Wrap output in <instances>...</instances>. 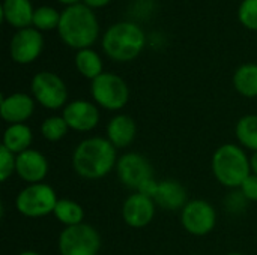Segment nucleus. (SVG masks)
<instances>
[{
    "label": "nucleus",
    "mask_w": 257,
    "mask_h": 255,
    "mask_svg": "<svg viewBox=\"0 0 257 255\" xmlns=\"http://www.w3.org/2000/svg\"><path fill=\"white\" fill-rule=\"evenodd\" d=\"M241 194L248 200V201H257V176L256 174H250L242 185L239 186Z\"/></svg>",
    "instance_id": "29"
},
{
    "label": "nucleus",
    "mask_w": 257,
    "mask_h": 255,
    "mask_svg": "<svg viewBox=\"0 0 257 255\" xmlns=\"http://www.w3.org/2000/svg\"><path fill=\"white\" fill-rule=\"evenodd\" d=\"M60 15L62 14L50 6H41L33 14V24L39 30H51L54 27H59Z\"/></svg>",
    "instance_id": "25"
},
{
    "label": "nucleus",
    "mask_w": 257,
    "mask_h": 255,
    "mask_svg": "<svg viewBox=\"0 0 257 255\" xmlns=\"http://www.w3.org/2000/svg\"><path fill=\"white\" fill-rule=\"evenodd\" d=\"M59 2H62V3H66V5H69V6H71V5H75L78 0H59Z\"/></svg>",
    "instance_id": "34"
},
{
    "label": "nucleus",
    "mask_w": 257,
    "mask_h": 255,
    "mask_svg": "<svg viewBox=\"0 0 257 255\" xmlns=\"http://www.w3.org/2000/svg\"><path fill=\"white\" fill-rule=\"evenodd\" d=\"M235 135L238 143L251 150L257 152V114H247L241 117L235 126Z\"/></svg>",
    "instance_id": "22"
},
{
    "label": "nucleus",
    "mask_w": 257,
    "mask_h": 255,
    "mask_svg": "<svg viewBox=\"0 0 257 255\" xmlns=\"http://www.w3.org/2000/svg\"><path fill=\"white\" fill-rule=\"evenodd\" d=\"M57 201L56 191L50 185L41 182L27 185L21 189L15 198V207L18 213L26 218H44L54 212Z\"/></svg>",
    "instance_id": "5"
},
{
    "label": "nucleus",
    "mask_w": 257,
    "mask_h": 255,
    "mask_svg": "<svg viewBox=\"0 0 257 255\" xmlns=\"http://www.w3.org/2000/svg\"><path fill=\"white\" fill-rule=\"evenodd\" d=\"M110 0H84V5H87L89 8H101L105 6Z\"/></svg>",
    "instance_id": "31"
},
{
    "label": "nucleus",
    "mask_w": 257,
    "mask_h": 255,
    "mask_svg": "<svg viewBox=\"0 0 257 255\" xmlns=\"http://www.w3.org/2000/svg\"><path fill=\"white\" fill-rule=\"evenodd\" d=\"M53 215L56 216V219L63 224L65 227H72V225H78L83 224L84 219V209L81 207L80 203L69 200V198H60L54 207Z\"/></svg>",
    "instance_id": "21"
},
{
    "label": "nucleus",
    "mask_w": 257,
    "mask_h": 255,
    "mask_svg": "<svg viewBox=\"0 0 257 255\" xmlns=\"http://www.w3.org/2000/svg\"><path fill=\"white\" fill-rule=\"evenodd\" d=\"M18 255H41L39 252H36V251H23V252H20Z\"/></svg>",
    "instance_id": "33"
},
{
    "label": "nucleus",
    "mask_w": 257,
    "mask_h": 255,
    "mask_svg": "<svg viewBox=\"0 0 257 255\" xmlns=\"http://www.w3.org/2000/svg\"><path fill=\"white\" fill-rule=\"evenodd\" d=\"M193 255H197V254H193Z\"/></svg>",
    "instance_id": "36"
},
{
    "label": "nucleus",
    "mask_w": 257,
    "mask_h": 255,
    "mask_svg": "<svg viewBox=\"0 0 257 255\" xmlns=\"http://www.w3.org/2000/svg\"><path fill=\"white\" fill-rule=\"evenodd\" d=\"M157 188H158V182L155 180V177H152V179L146 180L136 192H140V194H143V195H146V197L154 198V195H155V192H157Z\"/></svg>",
    "instance_id": "30"
},
{
    "label": "nucleus",
    "mask_w": 257,
    "mask_h": 255,
    "mask_svg": "<svg viewBox=\"0 0 257 255\" xmlns=\"http://www.w3.org/2000/svg\"><path fill=\"white\" fill-rule=\"evenodd\" d=\"M57 30L68 47L84 50L96 41L99 26L93 11L87 5L75 3L62 12Z\"/></svg>",
    "instance_id": "2"
},
{
    "label": "nucleus",
    "mask_w": 257,
    "mask_h": 255,
    "mask_svg": "<svg viewBox=\"0 0 257 255\" xmlns=\"http://www.w3.org/2000/svg\"><path fill=\"white\" fill-rule=\"evenodd\" d=\"M145 42L146 38L143 30L134 23L123 21L111 26L105 32L102 38V48L111 60L130 62L142 53Z\"/></svg>",
    "instance_id": "4"
},
{
    "label": "nucleus",
    "mask_w": 257,
    "mask_h": 255,
    "mask_svg": "<svg viewBox=\"0 0 257 255\" xmlns=\"http://www.w3.org/2000/svg\"><path fill=\"white\" fill-rule=\"evenodd\" d=\"M247 203H248V200L241 194V191L232 192V194L227 195V198H226V209L230 210V212H233V213H239L241 210L245 209Z\"/></svg>",
    "instance_id": "28"
},
{
    "label": "nucleus",
    "mask_w": 257,
    "mask_h": 255,
    "mask_svg": "<svg viewBox=\"0 0 257 255\" xmlns=\"http://www.w3.org/2000/svg\"><path fill=\"white\" fill-rule=\"evenodd\" d=\"M90 93L93 101L108 110L119 111L122 110L130 99V89L123 78L111 72H102L90 84Z\"/></svg>",
    "instance_id": "6"
},
{
    "label": "nucleus",
    "mask_w": 257,
    "mask_h": 255,
    "mask_svg": "<svg viewBox=\"0 0 257 255\" xmlns=\"http://www.w3.org/2000/svg\"><path fill=\"white\" fill-rule=\"evenodd\" d=\"M250 167H251V173L257 176V152H254L253 156L250 158Z\"/></svg>",
    "instance_id": "32"
},
{
    "label": "nucleus",
    "mask_w": 257,
    "mask_h": 255,
    "mask_svg": "<svg viewBox=\"0 0 257 255\" xmlns=\"http://www.w3.org/2000/svg\"><path fill=\"white\" fill-rule=\"evenodd\" d=\"M181 224L193 236H206L217 225V210L206 200H190L181 210Z\"/></svg>",
    "instance_id": "8"
},
{
    "label": "nucleus",
    "mask_w": 257,
    "mask_h": 255,
    "mask_svg": "<svg viewBox=\"0 0 257 255\" xmlns=\"http://www.w3.org/2000/svg\"><path fill=\"white\" fill-rule=\"evenodd\" d=\"M35 111V99L26 93H12L9 96H3L0 102V114L2 119L9 123H24Z\"/></svg>",
    "instance_id": "15"
},
{
    "label": "nucleus",
    "mask_w": 257,
    "mask_h": 255,
    "mask_svg": "<svg viewBox=\"0 0 257 255\" xmlns=\"http://www.w3.org/2000/svg\"><path fill=\"white\" fill-rule=\"evenodd\" d=\"M233 86L236 92L245 98H257V65H241L233 75Z\"/></svg>",
    "instance_id": "20"
},
{
    "label": "nucleus",
    "mask_w": 257,
    "mask_h": 255,
    "mask_svg": "<svg viewBox=\"0 0 257 255\" xmlns=\"http://www.w3.org/2000/svg\"><path fill=\"white\" fill-rule=\"evenodd\" d=\"M17 167V155L9 152L6 147L0 146V180L6 182L14 173Z\"/></svg>",
    "instance_id": "27"
},
{
    "label": "nucleus",
    "mask_w": 257,
    "mask_h": 255,
    "mask_svg": "<svg viewBox=\"0 0 257 255\" xmlns=\"http://www.w3.org/2000/svg\"><path fill=\"white\" fill-rule=\"evenodd\" d=\"M33 8L30 0H5L2 6L3 20L12 26L21 29H27L29 24H33Z\"/></svg>",
    "instance_id": "18"
},
{
    "label": "nucleus",
    "mask_w": 257,
    "mask_h": 255,
    "mask_svg": "<svg viewBox=\"0 0 257 255\" xmlns=\"http://www.w3.org/2000/svg\"><path fill=\"white\" fill-rule=\"evenodd\" d=\"M136 134V122L128 114H117L107 125V138L116 149H126L131 146Z\"/></svg>",
    "instance_id": "17"
},
{
    "label": "nucleus",
    "mask_w": 257,
    "mask_h": 255,
    "mask_svg": "<svg viewBox=\"0 0 257 255\" xmlns=\"http://www.w3.org/2000/svg\"><path fill=\"white\" fill-rule=\"evenodd\" d=\"M239 21L251 30H257V0H244L238 11Z\"/></svg>",
    "instance_id": "26"
},
{
    "label": "nucleus",
    "mask_w": 257,
    "mask_h": 255,
    "mask_svg": "<svg viewBox=\"0 0 257 255\" xmlns=\"http://www.w3.org/2000/svg\"><path fill=\"white\" fill-rule=\"evenodd\" d=\"M69 129L77 132H89L99 123V110L93 102L77 99L69 102L62 113Z\"/></svg>",
    "instance_id": "13"
},
{
    "label": "nucleus",
    "mask_w": 257,
    "mask_h": 255,
    "mask_svg": "<svg viewBox=\"0 0 257 255\" xmlns=\"http://www.w3.org/2000/svg\"><path fill=\"white\" fill-rule=\"evenodd\" d=\"M211 170L220 185L235 189L251 174L250 158L241 146L227 143L214 152Z\"/></svg>",
    "instance_id": "3"
},
{
    "label": "nucleus",
    "mask_w": 257,
    "mask_h": 255,
    "mask_svg": "<svg viewBox=\"0 0 257 255\" xmlns=\"http://www.w3.org/2000/svg\"><path fill=\"white\" fill-rule=\"evenodd\" d=\"M32 95L38 104L48 110H57L68 99V89L63 80L53 72H38L32 78Z\"/></svg>",
    "instance_id": "9"
},
{
    "label": "nucleus",
    "mask_w": 257,
    "mask_h": 255,
    "mask_svg": "<svg viewBox=\"0 0 257 255\" xmlns=\"http://www.w3.org/2000/svg\"><path fill=\"white\" fill-rule=\"evenodd\" d=\"M157 204L154 198L140 192H133L122 204V218L131 228H143L149 225L155 216Z\"/></svg>",
    "instance_id": "11"
},
{
    "label": "nucleus",
    "mask_w": 257,
    "mask_h": 255,
    "mask_svg": "<svg viewBox=\"0 0 257 255\" xmlns=\"http://www.w3.org/2000/svg\"><path fill=\"white\" fill-rule=\"evenodd\" d=\"M44 38L36 29H21L11 41V57L20 65H27L36 60L42 51Z\"/></svg>",
    "instance_id": "12"
},
{
    "label": "nucleus",
    "mask_w": 257,
    "mask_h": 255,
    "mask_svg": "<svg viewBox=\"0 0 257 255\" xmlns=\"http://www.w3.org/2000/svg\"><path fill=\"white\" fill-rule=\"evenodd\" d=\"M32 141H33L32 129L26 123H15V125H9L5 129L2 146L6 147L14 155H20L30 149Z\"/></svg>",
    "instance_id": "19"
},
{
    "label": "nucleus",
    "mask_w": 257,
    "mask_h": 255,
    "mask_svg": "<svg viewBox=\"0 0 257 255\" xmlns=\"http://www.w3.org/2000/svg\"><path fill=\"white\" fill-rule=\"evenodd\" d=\"M116 147L104 137H89L77 144L72 152V168L86 180L105 177L117 164Z\"/></svg>",
    "instance_id": "1"
},
{
    "label": "nucleus",
    "mask_w": 257,
    "mask_h": 255,
    "mask_svg": "<svg viewBox=\"0 0 257 255\" xmlns=\"http://www.w3.org/2000/svg\"><path fill=\"white\" fill-rule=\"evenodd\" d=\"M68 123L62 116H51L47 117L41 123V134L47 141H60L68 134Z\"/></svg>",
    "instance_id": "24"
},
{
    "label": "nucleus",
    "mask_w": 257,
    "mask_h": 255,
    "mask_svg": "<svg viewBox=\"0 0 257 255\" xmlns=\"http://www.w3.org/2000/svg\"><path fill=\"white\" fill-rule=\"evenodd\" d=\"M116 173L122 185L137 191L146 180L154 177V167L145 155L130 152L117 159Z\"/></svg>",
    "instance_id": "10"
},
{
    "label": "nucleus",
    "mask_w": 257,
    "mask_h": 255,
    "mask_svg": "<svg viewBox=\"0 0 257 255\" xmlns=\"http://www.w3.org/2000/svg\"><path fill=\"white\" fill-rule=\"evenodd\" d=\"M48 168H50V165H48L45 155H42L41 152H38L35 149H29V150L17 155L15 173L18 174V177L21 180L27 182L29 185L41 183L47 177Z\"/></svg>",
    "instance_id": "14"
},
{
    "label": "nucleus",
    "mask_w": 257,
    "mask_h": 255,
    "mask_svg": "<svg viewBox=\"0 0 257 255\" xmlns=\"http://www.w3.org/2000/svg\"><path fill=\"white\" fill-rule=\"evenodd\" d=\"M75 66L78 69V72L89 78V80H95L96 77H99L102 74V62L101 57L89 48L80 50L75 56Z\"/></svg>",
    "instance_id": "23"
},
{
    "label": "nucleus",
    "mask_w": 257,
    "mask_h": 255,
    "mask_svg": "<svg viewBox=\"0 0 257 255\" xmlns=\"http://www.w3.org/2000/svg\"><path fill=\"white\" fill-rule=\"evenodd\" d=\"M226 255H244V254H239V252H229V254Z\"/></svg>",
    "instance_id": "35"
},
{
    "label": "nucleus",
    "mask_w": 257,
    "mask_h": 255,
    "mask_svg": "<svg viewBox=\"0 0 257 255\" xmlns=\"http://www.w3.org/2000/svg\"><path fill=\"white\" fill-rule=\"evenodd\" d=\"M154 201L158 207L164 210H182V207L188 203L187 189L178 180H161L158 182Z\"/></svg>",
    "instance_id": "16"
},
{
    "label": "nucleus",
    "mask_w": 257,
    "mask_h": 255,
    "mask_svg": "<svg viewBox=\"0 0 257 255\" xmlns=\"http://www.w3.org/2000/svg\"><path fill=\"white\" fill-rule=\"evenodd\" d=\"M101 249V236L90 224L65 227L59 236L60 255H98Z\"/></svg>",
    "instance_id": "7"
}]
</instances>
